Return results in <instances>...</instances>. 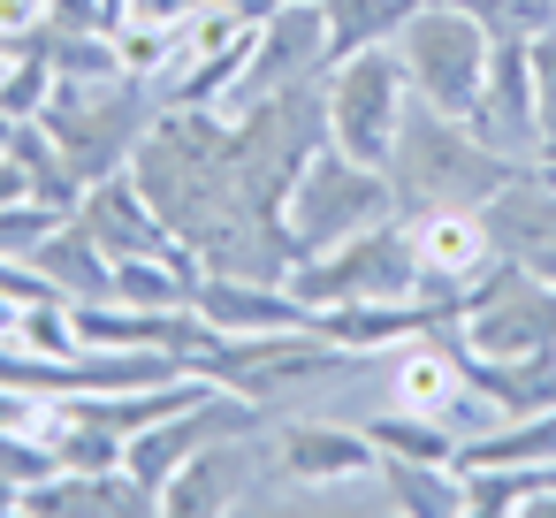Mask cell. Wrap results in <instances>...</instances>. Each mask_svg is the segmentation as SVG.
Instances as JSON below:
<instances>
[{"label": "cell", "mask_w": 556, "mask_h": 518, "mask_svg": "<svg viewBox=\"0 0 556 518\" xmlns=\"http://www.w3.org/2000/svg\"><path fill=\"white\" fill-rule=\"evenodd\" d=\"M381 472H389L396 510H419V518H457L465 510V472L450 457H381Z\"/></svg>", "instance_id": "15"}, {"label": "cell", "mask_w": 556, "mask_h": 518, "mask_svg": "<svg viewBox=\"0 0 556 518\" xmlns=\"http://www.w3.org/2000/svg\"><path fill=\"white\" fill-rule=\"evenodd\" d=\"M77 222H85V229L108 244V260L161 252V244H168V222L153 214V199L138 191V176H130V168H115V176L85 184V191H77Z\"/></svg>", "instance_id": "12"}, {"label": "cell", "mask_w": 556, "mask_h": 518, "mask_svg": "<svg viewBox=\"0 0 556 518\" xmlns=\"http://www.w3.org/2000/svg\"><path fill=\"white\" fill-rule=\"evenodd\" d=\"M320 100H328V146H343L366 168L396 161V123H404V100H412V70H404L396 47H358V54L328 62Z\"/></svg>", "instance_id": "3"}, {"label": "cell", "mask_w": 556, "mask_h": 518, "mask_svg": "<svg viewBox=\"0 0 556 518\" xmlns=\"http://www.w3.org/2000/svg\"><path fill=\"white\" fill-rule=\"evenodd\" d=\"M541 168H548V176H556V138H548V146H541Z\"/></svg>", "instance_id": "25"}, {"label": "cell", "mask_w": 556, "mask_h": 518, "mask_svg": "<svg viewBox=\"0 0 556 518\" xmlns=\"http://www.w3.org/2000/svg\"><path fill=\"white\" fill-rule=\"evenodd\" d=\"M191 9H199V0H123L130 24H184Z\"/></svg>", "instance_id": "22"}, {"label": "cell", "mask_w": 556, "mask_h": 518, "mask_svg": "<svg viewBox=\"0 0 556 518\" xmlns=\"http://www.w3.org/2000/svg\"><path fill=\"white\" fill-rule=\"evenodd\" d=\"M526 70H533V115H541V138H556V24L526 47Z\"/></svg>", "instance_id": "20"}, {"label": "cell", "mask_w": 556, "mask_h": 518, "mask_svg": "<svg viewBox=\"0 0 556 518\" xmlns=\"http://www.w3.org/2000/svg\"><path fill=\"white\" fill-rule=\"evenodd\" d=\"M0 510H16V488H9V480H0Z\"/></svg>", "instance_id": "26"}, {"label": "cell", "mask_w": 556, "mask_h": 518, "mask_svg": "<svg viewBox=\"0 0 556 518\" xmlns=\"http://www.w3.org/2000/svg\"><path fill=\"white\" fill-rule=\"evenodd\" d=\"M31 267L70 298V305H92V298H115V260H108V244L77 222V214H62L54 229H47V244L31 252Z\"/></svg>", "instance_id": "14"}, {"label": "cell", "mask_w": 556, "mask_h": 518, "mask_svg": "<svg viewBox=\"0 0 556 518\" xmlns=\"http://www.w3.org/2000/svg\"><path fill=\"white\" fill-rule=\"evenodd\" d=\"M290 290L320 313V305H366V298H419V252L404 229L374 222L328 252H305L290 267Z\"/></svg>", "instance_id": "7"}, {"label": "cell", "mask_w": 556, "mask_h": 518, "mask_svg": "<svg viewBox=\"0 0 556 518\" xmlns=\"http://www.w3.org/2000/svg\"><path fill=\"white\" fill-rule=\"evenodd\" d=\"M389 176H396V199H412V206H480V199H495L518 176V161L488 153L465 115H442V108H427L412 92L404 123H396Z\"/></svg>", "instance_id": "1"}, {"label": "cell", "mask_w": 556, "mask_h": 518, "mask_svg": "<svg viewBox=\"0 0 556 518\" xmlns=\"http://www.w3.org/2000/svg\"><path fill=\"white\" fill-rule=\"evenodd\" d=\"M62 214H77V206H54V199H16V206H0V260H31Z\"/></svg>", "instance_id": "19"}, {"label": "cell", "mask_w": 556, "mask_h": 518, "mask_svg": "<svg viewBox=\"0 0 556 518\" xmlns=\"http://www.w3.org/2000/svg\"><path fill=\"white\" fill-rule=\"evenodd\" d=\"M450 343L472 351V358H533V351H556V282L533 275L526 260H495L465 290V313H457Z\"/></svg>", "instance_id": "5"}, {"label": "cell", "mask_w": 556, "mask_h": 518, "mask_svg": "<svg viewBox=\"0 0 556 518\" xmlns=\"http://www.w3.org/2000/svg\"><path fill=\"white\" fill-rule=\"evenodd\" d=\"M457 389H465V351L450 343V328H427V336L389 351V412H412V419L442 427Z\"/></svg>", "instance_id": "10"}, {"label": "cell", "mask_w": 556, "mask_h": 518, "mask_svg": "<svg viewBox=\"0 0 556 518\" xmlns=\"http://www.w3.org/2000/svg\"><path fill=\"white\" fill-rule=\"evenodd\" d=\"M389 214H396V176L351 161L343 146H320L298 168L290 199H282V222H290V237L305 252H328V244H343V237H358V229H374Z\"/></svg>", "instance_id": "4"}, {"label": "cell", "mask_w": 556, "mask_h": 518, "mask_svg": "<svg viewBox=\"0 0 556 518\" xmlns=\"http://www.w3.org/2000/svg\"><path fill=\"white\" fill-rule=\"evenodd\" d=\"M153 115H161L153 85L123 70V77H100V85H62V77H54V100H47L31 123H47L54 153H62V168H70L77 184H100V176L130 168L138 138L153 130Z\"/></svg>", "instance_id": "2"}, {"label": "cell", "mask_w": 556, "mask_h": 518, "mask_svg": "<svg viewBox=\"0 0 556 518\" xmlns=\"http://www.w3.org/2000/svg\"><path fill=\"white\" fill-rule=\"evenodd\" d=\"M16 199H39V191H31V176H24L16 153H0V206H16Z\"/></svg>", "instance_id": "23"}, {"label": "cell", "mask_w": 556, "mask_h": 518, "mask_svg": "<svg viewBox=\"0 0 556 518\" xmlns=\"http://www.w3.org/2000/svg\"><path fill=\"white\" fill-rule=\"evenodd\" d=\"M457 9L495 39V47H533L556 24V0H457Z\"/></svg>", "instance_id": "17"}, {"label": "cell", "mask_w": 556, "mask_h": 518, "mask_svg": "<svg viewBox=\"0 0 556 518\" xmlns=\"http://www.w3.org/2000/svg\"><path fill=\"white\" fill-rule=\"evenodd\" d=\"M16 343L39 351V358H77L85 343H77V313H70V298H31L24 320H16Z\"/></svg>", "instance_id": "18"}, {"label": "cell", "mask_w": 556, "mask_h": 518, "mask_svg": "<svg viewBox=\"0 0 556 518\" xmlns=\"http://www.w3.org/2000/svg\"><path fill=\"white\" fill-rule=\"evenodd\" d=\"M31 47H39V39H31ZM31 47H16V39H0V85H9V70H16V62H24Z\"/></svg>", "instance_id": "24"}, {"label": "cell", "mask_w": 556, "mask_h": 518, "mask_svg": "<svg viewBox=\"0 0 556 518\" xmlns=\"http://www.w3.org/2000/svg\"><path fill=\"white\" fill-rule=\"evenodd\" d=\"M404 237L419 252V290L442 298V305H457V313H465V290L503 260L495 237H488V222H480V206H412Z\"/></svg>", "instance_id": "8"}, {"label": "cell", "mask_w": 556, "mask_h": 518, "mask_svg": "<svg viewBox=\"0 0 556 518\" xmlns=\"http://www.w3.org/2000/svg\"><path fill=\"white\" fill-rule=\"evenodd\" d=\"M419 9V0H320L328 16V62L358 54V47H396L404 16Z\"/></svg>", "instance_id": "16"}, {"label": "cell", "mask_w": 556, "mask_h": 518, "mask_svg": "<svg viewBox=\"0 0 556 518\" xmlns=\"http://www.w3.org/2000/svg\"><path fill=\"white\" fill-rule=\"evenodd\" d=\"M47 24L54 31H115V9L108 0H47Z\"/></svg>", "instance_id": "21"}, {"label": "cell", "mask_w": 556, "mask_h": 518, "mask_svg": "<svg viewBox=\"0 0 556 518\" xmlns=\"http://www.w3.org/2000/svg\"><path fill=\"white\" fill-rule=\"evenodd\" d=\"M199 320L214 336H275V328H313V305L290 282H237V275H206L199 282Z\"/></svg>", "instance_id": "11"}, {"label": "cell", "mask_w": 556, "mask_h": 518, "mask_svg": "<svg viewBox=\"0 0 556 518\" xmlns=\"http://www.w3.org/2000/svg\"><path fill=\"white\" fill-rule=\"evenodd\" d=\"M275 465H282L290 488H320V480L381 472V442H374L366 427H351V419H313V412H298V419L275 427ZM282 503H290V495H282Z\"/></svg>", "instance_id": "9"}, {"label": "cell", "mask_w": 556, "mask_h": 518, "mask_svg": "<svg viewBox=\"0 0 556 518\" xmlns=\"http://www.w3.org/2000/svg\"><path fill=\"white\" fill-rule=\"evenodd\" d=\"M298 9H320V0H298Z\"/></svg>", "instance_id": "27"}, {"label": "cell", "mask_w": 556, "mask_h": 518, "mask_svg": "<svg viewBox=\"0 0 556 518\" xmlns=\"http://www.w3.org/2000/svg\"><path fill=\"white\" fill-rule=\"evenodd\" d=\"M396 54H404L412 92H419L427 108L465 115V108L480 100V77H488L495 39L457 9V0H419V9L404 16V31H396Z\"/></svg>", "instance_id": "6"}, {"label": "cell", "mask_w": 556, "mask_h": 518, "mask_svg": "<svg viewBox=\"0 0 556 518\" xmlns=\"http://www.w3.org/2000/svg\"><path fill=\"white\" fill-rule=\"evenodd\" d=\"M480 222H488V237H495L503 260H533V252H548V244H556V176H548L541 161L518 168L495 199H480Z\"/></svg>", "instance_id": "13"}]
</instances>
